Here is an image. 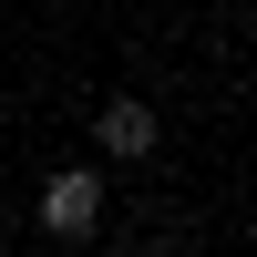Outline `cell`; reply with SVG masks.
I'll return each instance as SVG.
<instances>
[{
  "instance_id": "1",
  "label": "cell",
  "mask_w": 257,
  "mask_h": 257,
  "mask_svg": "<svg viewBox=\"0 0 257 257\" xmlns=\"http://www.w3.org/2000/svg\"><path fill=\"white\" fill-rule=\"evenodd\" d=\"M103 196H113L103 165H62V175H41V226H52V237H93V226H103Z\"/></svg>"
},
{
  "instance_id": "2",
  "label": "cell",
  "mask_w": 257,
  "mask_h": 257,
  "mask_svg": "<svg viewBox=\"0 0 257 257\" xmlns=\"http://www.w3.org/2000/svg\"><path fill=\"white\" fill-rule=\"evenodd\" d=\"M93 144H103L113 165H144V155L165 144V113H155V103H134V93H113V103L93 113Z\"/></svg>"
}]
</instances>
